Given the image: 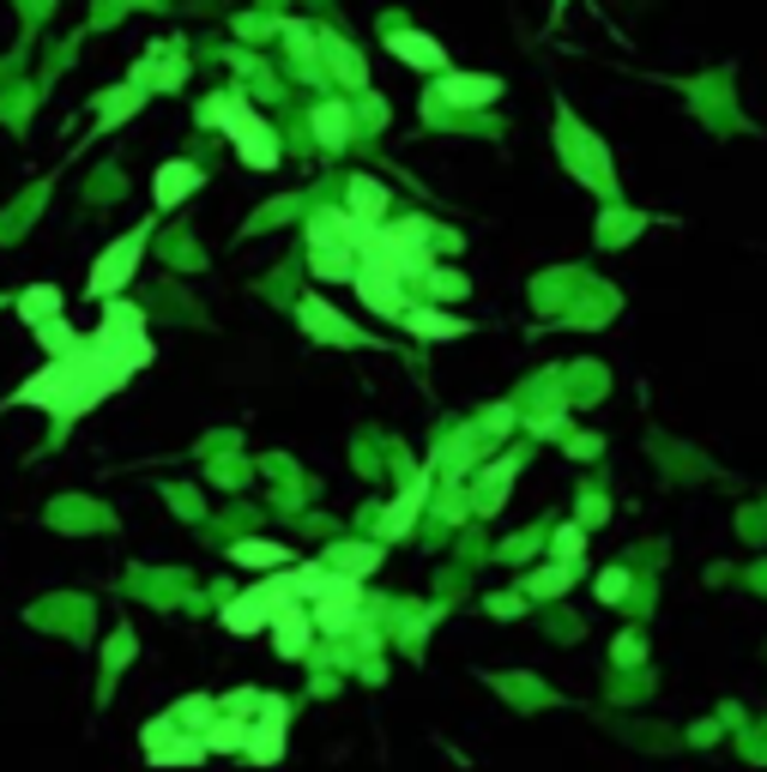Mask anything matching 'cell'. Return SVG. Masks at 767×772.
Wrapping results in <instances>:
<instances>
[{
  "label": "cell",
  "instance_id": "obj_1",
  "mask_svg": "<svg viewBox=\"0 0 767 772\" xmlns=\"http://www.w3.org/2000/svg\"><path fill=\"white\" fill-rule=\"evenodd\" d=\"M151 363V339H146V314L134 302H104V326L92 339H79L67 356H49V368H36L19 393H7V405H36L55 422L85 417L92 405H104L115 386H127V375Z\"/></svg>",
  "mask_w": 767,
  "mask_h": 772
},
{
  "label": "cell",
  "instance_id": "obj_2",
  "mask_svg": "<svg viewBox=\"0 0 767 772\" xmlns=\"http://www.w3.org/2000/svg\"><path fill=\"white\" fill-rule=\"evenodd\" d=\"M146 242H151V229H146V224L127 229L121 242H109V248L97 254L92 278H85V296H92V302H109V296H121V290H127V278L139 272V254H146Z\"/></svg>",
  "mask_w": 767,
  "mask_h": 772
},
{
  "label": "cell",
  "instance_id": "obj_3",
  "mask_svg": "<svg viewBox=\"0 0 767 772\" xmlns=\"http://www.w3.org/2000/svg\"><path fill=\"white\" fill-rule=\"evenodd\" d=\"M556 139H562V163H568L586 187H598L605 200H617V175H610V163L598 158V139L586 133V127H574V109H556Z\"/></svg>",
  "mask_w": 767,
  "mask_h": 772
},
{
  "label": "cell",
  "instance_id": "obj_4",
  "mask_svg": "<svg viewBox=\"0 0 767 772\" xmlns=\"http://www.w3.org/2000/svg\"><path fill=\"white\" fill-rule=\"evenodd\" d=\"M309 603H315V628H321V634H351V628H356V610H363V579L332 568L327 586L315 591Z\"/></svg>",
  "mask_w": 767,
  "mask_h": 772
},
{
  "label": "cell",
  "instance_id": "obj_5",
  "mask_svg": "<svg viewBox=\"0 0 767 772\" xmlns=\"http://www.w3.org/2000/svg\"><path fill=\"white\" fill-rule=\"evenodd\" d=\"M297 591H290V573L285 579H260L254 591H242L236 603H224V628L230 634H260V628H273V610L278 603H290Z\"/></svg>",
  "mask_w": 767,
  "mask_h": 772
},
{
  "label": "cell",
  "instance_id": "obj_6",
  "mask_svg": "<svg viewBox=\"0 0 767 772\" xmlns=\"http://www.w3.org/2000/svg\"><path fill=\"white\" fill-rule=\"evenodd\" d=\"M224 133L236 139V158L248 163V170H278V139H273V127H266L248 103L224 121Z\"/></svg>",
  "mask_w": 767,
  "mask_h": 772
},
{
  "label": "cell",
  "instance_id": "obj_7",
  "mask_svg": "<svg viewBox=\"0 0 767 772\" xmlns=\"http://www.w3.org/2000/svg\"><path fill=\"white\" fill-rule=\"evenodd\" d=\"M285 712L290 706L278 700V694H260V706H254V725H248V761H278L285 754Z\"/></svg>",
  "mask_w": 767,
  "mask_h": 772
},
{
  "label": "cell",
  "instance_id": "obj_8",
  "mask_svg": "<svg viewBox=\"0 0 767 772\" xmlns=\"http://www.w3.org/2000/svg\"><path fill=\"white\" fill-rule=\"evenodd\" d=\"M436 97L454 103V109H483V103L502 97V79H490V73H441Z\"/></svg>",
  "mask_w": 767,
  "mask_h": 772
},
{
  "label": "cell",
  "instance_id": "obj_9",
  "mask_svg": "<svg viewBox=\"0 0 767 772\" xmlns=\"http://www.w3.org/2000/svg\"><path fill=\"white\" fill-rule=\"evenodd\" d=\"M309 640H315V615L302 610V598L278 603V610H273V646L285 652V658H302V652H309Z\"/></svg>",
  "mask_w": 767,
  "mask_h": 772
},
{
  "label": "cell",
  "instance_id": "obj_10",
  "mask_svg": "<svg viewBox=\"0 0 767 772\" xmlns=\"http://www.w3.org/2000/svg\"><path fill=\"white\" fill-rule=\"evenodd\" d=\"M297 320H302V326H309L321 344H363V332H356L351 320H339V314H332V308L321 302V296H302Z\"/></svg>",
  "mask_w": 767,
  "mask_h": 772
},
{
  "label": "cell",
  "instance_id": "obj_11",
  "mask_svg": "<svg viewBox=\"0 0 767 772\" xmlns=\"http://www.w3.org/2000/svg\"><path fill=\"white\" fill-rule=\"evenodd\" d=\"M387 49L405 61V67H424V73H447V49L424 31H387Z\"/></svg>",
  "mask_w": 767,
  "mask_h": 772
},
{
  "label": "cell",
  "instance_id": "obj_12",
  "mask_svg": "<svg viewBox=\"0 0 767 772\" xmlns=\"http://www.w3.org/2000/svg\"><path fill=\"white\" fill-rule=\"evenodd\" d=\"M194 187H200V170H194L188 158L158 163V175H151V193H158V205H163V212H170V205H182Z\"/></svg>",
  "mask_w": 767,
  "mask_h": 772
},
{
  "label": "cell",
  "instance_id": "obj_13",
  "mask_svg": "<svg viewBox=\"0 0 767 772\" xmlns=\"http://www.w3.org/2000/svg\"><path fill=\"white\" fill-rule=\"evenodd\" d=\"M405 326H412L417 332V339H429V344H436V339H466V320H454V314H441V308H405Z\"/></svg>",
  "mask_w": 767,
  "mask_h": 772
},
{
  "label": "cell",
  "instance_id": "obj_14",
  "mask_svg": "<svg viewBox=\"0 0 767 772\" xmlns=\"http://www.w3.org/2000/svg\"><path fill=\"white\" fill-rule=\"evenodd\" d=\"M309 127H315V139H321V146H327V151H339V146H344V139H351V109H344V103H339V97H327V103H321V109H315V115H309Z\"/></svg>",
  "mask_w": 767,
  "mask_h": 772
},
{
  "label": "cell",
  "instance_id": "obj_15",
  "mask_svg": "<svg viewBox=\"0 0 767 772\" xmlns=\"http://www.w3.org/2000/svg\"><path fill=\"white\" fill-rule=\"evenodd\" d=\"M344 212H351L356 224H381V217H387V187L369 182V175H356V182H351V205H344Z\"/></svg>",
  "mask_w": 767,
  "mask_h": 772
},
{
  "label": "cell",
  "instance_id": "obj_16",
  "mask_svg": "<svg viewBox=\"0 0 767 772\" xmlns=\"http://www.w3.org/2000/svg\"><path fill=\"white\" fill-rule=\"evenodd\" d=\"M200 737H206L212 754H236V749H248V718H242V712H224V718H212Z\"/></svg>",
  "mask_w": 767,
  "mask_h": 772
},
{
  "label": "cell",
  "instance_id": "obj_17",
  "mask_svg": "<svg viewBox=\"0 0 767 772\" xmlns=\"http://www.w3.org/2000/svg\"><path fill=\"white\" fill-rule=\"evenodd\" d=\"M327 568L369 579V573L381 568V544H339V549H327Z\"/></svg>",
  "mask_w": 767,
  "mask_h": 772
},
{
  "label": "cell",
  "instance_id": "obj_18",
  "mask_svg": "<svg viewBox=\"0 0 767 772\" xmlns=\"http://www.w3.org/2000/svg\"><path fill=\"white\" fill-rule=\"evenodd\" d=\"M520 586H526V598H562V591L574 586V561H550V568L526 573Z\"/></svg>",
  "mask_w": 767,
  "mask_h": 772
},
{
  "label": "cell",
  "instance_id": "obj_19",
  "mask_svg": "<svg viewBox=\"0 0 767 772\" xmlns=\"http://www.w3.org/2000/svg\"><path fill=\"white\" fill-rule=\"evenodd\" d=\"M424 489H429V478L405 483V495H400V501H393V507H387V519H381V532H387V537H400L405 525L417 519V507H424Z\"/></svg>",
  "mask_w": 767,
  "mask_h": 772
},
{
  "label": "cell",
  "instance_id": "obj_20",
  "mask_svg": "<svg viewBox=\"0 0 767 772\" xmlns=\"http://www.w3.org/2000/svg\"><path fill=\"white\" fill-rule=\"evenodd\" d=\"M61 314V290L55 285H31L19 296V320L24 326H36V320H55Z\"/></svg>",
  "mask_w": 767,
  "mask_h": 772
},
{
  "label": "cell",
  "instance_id": "obj_21",
  "mask_svg": "<svg viewBox=\"0 0 767 772\" xmlns=\"http://www.w3.org/2000/svg\"><path fill=\"white\" fill-rule=\"evenodd\" d=\"M230 561H236V568H278V561H285V544L248 537V544H236V549H230Z\"/></svg>",
  "mask_w": 767,
  "mask_h": 772
},
{
  "label": "cell",
  "instance_id": "obj_22",
  "mask_svg": "<svg viewBox=\"0 0 767 772\" xmlns=\"http://www.w3.org/2000/svg\"><path fill=\"white\" fill-rule=\"evenodd\" d=\"M36 344H43L49 356H67L73 344H79V332H67V326H61V314H55V320H36Z\"/></svg>",
  "mask_w": 767,
  "mask_h": 772
},
{
  "label": "cell",
  "instance_id": "obj_23",
  "mask_svg": "<svg viewBox=\"0 0 767 772\" xmlns=\"http://www.w3.org/2000/svg\"><path fill=\"white\" fill-rule=\"evenodd\" d=\"M514 465H520V459H502V465H496L490 478H483V483H490V489H478V507H483V513H496V507H502V495H508V478H514Z\"/></svg>",
  "mask_w": 767,
  "mask_h": 772
},
{
  "label": "cell",
  "instance_id": "obj_24",
  "mask_svg": "<svg viewBox=\"0 0 767 772\" xmlns=\"http://www.w3.org/2000/svg\"><path fill=\"white\" fill-rule=\"evenodd\" d=\"M327 61H332V67L344 73V85H356V92H363V85H369V67H363V61L351 55V43H332V55H327Z\"/></svg>",
  "mask_w": 767,
  "mask_h": 772
},
{
  "label": "cell",
  "instance_id": "obj_25",
  "mask_svg": "<svg viewBox=\"0 0 767 772\" xmlns=\"http://www.w3.org/2000/svg\"><path fill=\"white\" fill-rule=\"evenodd\" d=\"M242 103H248V97H206V103H200V127H224L230 121V115H236L242 109Z\"/></svg>",
  "mask_w": 767,
  "mask_h": 772
},
{
  "label": "cell",
  "instance_id": "obj_26",
  "mask_svg": "<svg viewBox=\"0 0 767 772\" xmlns=\"http://www.w3.org/2000/svg\"><path fill=\"white\" fill-rule=\"evenodd\" d=\"M641 224H647V217H635V212H629V217H622V212H610L605 224H598V236H605V248H622V236H635Z\"/></svg>",
  "mask_w": 767,
  "mask_h": 772
},
{
  "label": "cell",
  "instance_id": "obj_27",
  "mask_svg": "<svg viewBox=\"0 0 767 772\" xmlns=\"http://www.w3.org/2000/svg\"><path fill=\"white\" fill-rule=\"evenodd\" d=\"M550 549H556V561H580L586 556V532H580V525H562Z\"/></svg>",
  "mask_w": 767,
  "mask_h": 772
},
{
  "label": "cell",
  "instance_id": "obj_28",
  "mask_svg": "<svg viewBox=\"0 0 767 772\" xmlns=\"http://www.w3.org/2000/svg\"><path fill=\"white\" fill-rule=\"evenodd\" d=\"M175 725L206 730V725H212V700H200V694H194V700H182V706H175Z\"/></svg>",
  "mask_w": 767,
  "mask_h": 772
},
{
  "label": "cell",
  "instance_id": "obj_29",
  "mask_svg": "<svg viewBox=\"0 0 767 772\" xmlns=\"http://www.w3.org/2000/svg\"><path fill=\"white\" fill-rule=\"evenodd\" d=\"M598 598H605V603H622V598H629V573H622V568L598 573Z\"/></svg>",
  "mask_w": 767,
  "mask_h": 772
},
{
  "label": "cell",
  "instance_id": "obj_30",
  "mask_svg": "<svg viewBox=\"0 0 767 772\" xmlns=\"http://www.w3.org/2000/svg\"><path fill=\"white\" fill-rule=\"evenodd\" d=\"M254 706H260V694H254V688H242V694H230V700H224V712H242V718H248Z\"/></svg>",
  "mask_w": 767,
  "mask_h": 772
},
{
  "label": "cell",
  "instance_id": "obj_31",
  "mask_svg": "<svg viewBox=\"0 0 767 772\" xmlns=\"http://www.w3.org/2000/svg\"><path fill=\"white\" fill-rule=\"evenodd\" d=\"M556 7H568V0H556Z\"/></svg>",
  "mask_w": 767,
  "mask_h": 772
}]
</instances>
